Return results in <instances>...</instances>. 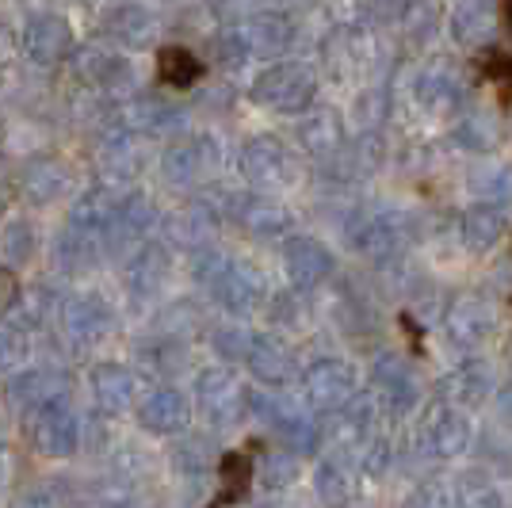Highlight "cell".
Segmentation results:
<instances>
[{"label": "cell", "instance_id": "cell-1", "mask_svg": "<svg viewBox=\"0 0 512 508\" xmlns=\"http://www.w3.org/2000/svg\"><path fill=\"white\" fill-rule=\"evenodd\" d=\"M192 272L199 276V283L211 291V298L234 318L253 314L264 298V283L253 268H245L241 260L214 253V249H195L192 256Z\"/></svg>", "mask_w": 512, "mask_h": 508}, {"label": "cell", "instance_id": "cell-2", "mask_svg": "<svg viewBox=\"0 0 512 508\" xmlns=\"http://www.w3.org/2000/svg\"><path fill=\"white\" fill-rule=\"evenodd\" d=\"M256 107L276 111V115H306L318 100V77L314 69L302 62H276L264 73H256L249 88Z\"/></svg>", "mask_w": 512, "mask_h": 508}, {"label": "cell", "instance_id": "cell-3", "mask_svg": "<svg viewBox=\"0 0 512 508\" xmlns=\"http://www.w3.org/2000/svg\"><path fill=\"white\" fill-rule=\"evenodd\" d=\"M249 386H241L234 367H207L195 375V405L214 428H230L245 417Z\"/></svg>", "mask_w": 512, "mask_h": 508}, {"label": "cell", "instance_id": "cell-4", "mask_svg": "<svg viewBox=\"0 0 512 508\" xmlns=\"http://www.w3.org/2000/svg\"><path fill=\"white\" fill-rule=\"evenodd\" d=\"M371 402L390 417H409L421 405V379L398 352H383L371 363Z\"/></svg>", "mask_w": 512, "mask_h": 508}, {"label": "cell", "instance_id": "cell-5", "mask_svg": "<svg viewBox=\"0 0 512 508\" xmlns=\"http://www.w3.org/2000/svg\"><path fill=\"white\" fill-rule=\"evenodd\" d=\"M302 398L310 409L318 413H333L341 409L348 398L360 394V371L352 367L341 356H325V360H314L306 371H302Z\"/></svg>", "mask_w": 512, "mask_h": 508}, {"label": "cell", "instance_id": "cell-6", "mask_svg": "<svg viewBox=\"0 0 512 508\" xmlns=\"http://www.w3.org/2000/svg\"><path fill=\"white\" fill-rule=\"evenodd\" d=\"M237 165L245 172V180L256 184L264 191H279V188H291L295 176H299V165H295V153L283 146L279 138H249L241 153H237Z\"/></svg>", "mask_w": 512, "mask_h": 508}, {"label": "cell", "instance_id": "cell-7", "mask_svg": "<svg viewBox=\"0 0 512 508\" xmlns=\"http://www.w3.org/2000/svg\"><path fill=\"white\" fill-rule=\"evenodd\" d=\"M470 444H474V424L463 409H432L421 428H417V447L425 459H440V463H451L459 455H467Z\"/></svg>", "mask_w": 512, "mask_h": 508}, {"label": "cell", "instance_id": "cell-8", "mask_svg": "<svg viewBox=\"0 0 512 508\" xmlns=\"http://www.w3.org/2000/svg\"><path fill=\"white\" fill-rule=\"evenodd\" d=\"M283 272L299 291H318L321 283H329L337 272V256L333 249L310 237V233H291L283 241Z\"/></svg>", "mask_w": 512, "mask_h": 508}, {"label": "cell", "instance_id": "cell-9", "mask_svg": "<svg viewBox=\"0 0 512 508\" xmlns=\"http://www.w3.org/2000/svg\"><path fill=\"white\" fill-rule=\"evenodd\" d=\"M27 428H31V444L39 447L50 459H65L81 447V421L73 413V405L58 398V402L43 405L27 417Z\"/></svg>", "mask_w": 512, "mask_h": 508}, {"label": "cell", "instance_id": "cell-10", "mask_svg": "<svg viewBox=\"0 0 512 508\" xmlns=\"http://www.w3.org/2000/svg\"><path fill=\"white\" fill-rule=\"evenodd\" d=\"M352 237H356V249L363 256L386 264V260L402 256L413 245V218L406 211H379L371 218H363L360 226L352 230Z\"/></svg>", "mask_w": 512, "mask_h": 508}, {"label": "cell", "instance_id": "cell-11", "mask_svg": "<svg viewBox=\"0 0 512 508\" xmlns=\"http://www.w3.org/2000/svg\"><path fill=\"white\" fill-rule=\"evenodd\" d=\"M444 333L459 352H478L486 340L497 333V310L490 298L482 295H463L448 306L444 318Z\"/></svg>", "mask_w": 512, "mask_h": 508}, {"label": "cell", "instance_id": "cell-12", "mask_svg": "<svg viewBox=\"0 0 512 508\" xmlns=\"http://www.w3.org/2000/svg\"><path fill=\"white\" fill-rule=\"evenodd\" d=\"M497 394V379H493V367L482 360H467L459 363L455 371H448L440 379V398L451 405V409H478L486 405Z\"/></svg>", "mask_w": 512, "mask_h": 508}, {"label": "cell", "instance_id": "cell-13", "mask_svg": "<svg viewBox=\"0 0 512 508\" xmlns=\"http://www.w3.org/2000/svg\"><path fill=\"white\" fill-rule=\"evenodd\" d=\"M69 50H73V31H69V23L62 16L39 12V16L27 20V27H23V54L35 65L62 62Z\"/></svg>", "mask_w": 512, "mask_h": 508}, {"label": "cell", "instance_id": "cell-14", "mask_svg": "<svg viewBox=\"0 0 512 508\" xmlns=\"http://www.w3.org/2000/svg\"><path fill=\"white\" fill-rule=\"evenodd\" d=\"M218 169V142L214 138H184L165 153L161 161V172L169 184H195L203 176H211Z\"/></svg>", "mask_w": 512, "mask_h": 508}, {"label": "cell", "instance_id": "cell-15", "mask_svg": "<svg viewBox=\"0 0 512 508\" xmlns=\"http://www.w3.org/2000/svg\"><path fill=\"white\" fill-rule=\"evenodd\" d=\"M241 360L249 363L253 379L260 382V386H268V390L287 386L291 371H295L291 348L279 337H272V333H249V344H245V356H241Z\"/></svg>", "mask_w": 512, "mask_h": 508}, {"label": "cell", "instance_id": "cell-16", "mask_svg": "<svg viewBox=\"0 0 512 508\" xmlns=\"http://www.w3.org/2000/svg\"><path fill=\"white\" fill-rule=\"evenodd\" d=\"M329 432H333V444L341 447V451H363V444L371 440V436H379V405L371 402V394H356V398H348L341 409H333V424H329Z\"/></svg>", "mask_w": 512, "mask_h": 508}, {"label": "cell", "instance_id": "cell-17", "mask_svg": "<svg viewBox=\"0 0 512 508\" xmlns=\"http://www.w3.org/2000/svg\"><path fill=\"white\" fill-rule=\"evenodd\" d=\"M88 386H92L96 409L107 413V417L127 413L130 405H134V398H138V379H134V371L123 367V363H96L88 371Z\"/></svg>", "mask_w": 512, "mask_h": 508}, {"label": "cell", "instance_id": "cell-18", "mask_svg": "<svg viewBox=\"0 0 512 508\" xmlns=\"http://www.w3.org/2000/svg\"><path fill=\"white\" fill-rule=\"evenodd\" d=\"M188 421H192V405L172 386H161L138 402V424L153 436H176L188 428Z\"/></svg>", "mask_w": 512, "mask_h": 508}, {"label": "cell", "instance_id": "cell-19", "mask_svg": "<svg viewBox=\"0 0 512 508\" xmlns=\"http://www.w3.org/2000/svg\"><path fill=\"white\" fill-rule=\"evenodd\" d=\"M413 100L440 115V111H451V107L463 100V77L451 62H432L425 65L417 77H413Z\"/></svg>", "mask_w": 512, "mask_h": 508}, {"label": "cell", "instance_id": "cell-20", "mask_svg": "<svg viewBox=\"0 0 512 508\" xmlns=\"http://www.w3.org/2000/svg\"><path fill=\"white\" fill-rule=\"evenodd\" d=\"M62 325L77 344H100V340L111 333L115 314H111V306H107L104 298L81 295V298H73V302H65Z\"/></svg>", "mask_w": 512, "mask_h": 508}, {"label": "cell", "instance_id": "cell-21", "mask_svg": "<svg viewBox=\"0 0 512 508\" xmlns=\"http://www.w3.org/2000/svg\"><path fill=\"white\" fill-rule=\"evenodd\" d=\"M505 226H509V207H497V203H470L463 222H459V237L470 253H490L493 245L505 237Z\"/></svg>", "mask_w": 512, "mask_h": 508}, {"label": "cell", "instance_id": "cell-22", "mask_svg": "<svg viewBox=\"0 0 512 508\" xmlns=\"http://www.w3.org/2000/svg\"><path fill=\"white\" fill-rule=\"evenodd\" d=\"M62 386H65V379L58 375V371H50V367H35V371H23V375L12 379V386H8V402H12L16 413L31 417L35 409H43V405L65 398Z\"/></svg>", "mask_w": 512, "mask_h": 508}, {"label": "cell", "instance_id": "cell-23", "mask_svg": "<svg viewBox=\"0 0 512 508\" xmlns=\"http://www.w3.org/2000/svg\"><path fill=\"white\" fill-rule=\"evenodd\" d=\"M237 31H241V39H245L249 58H253V54H260V58H276V54H283V50L291 46V35H295L291 20H287V16H279V12H260V16H249Z\"/></svg>", "mask_w": 512, "mask_h": 508}, {"label": "cell", "instance_id": "cell-24", "mask_svg": "<svg viewBox=\"0 0 512 508\" xmlns=\"http://www.w3.org/2000/svg\"><path fill=\"white\" fill-rule=\"evenodd\" d=\"M234 218L256 237H287L295 218L283 203H272V199H245V195H234Z\"/></svg>", "mask_w": 512, "mask_h": 508}, {"label": "cell", "instance_id": "cell-25", "mask_svg": "<svg viewBox=\"0 0 512 508\" xmlns=\"http://www.w3.org/2000/svg\"><path fill=\"white\" fill-rule=\"evenodd\" d=\"M153 16L142 8V4H115L104 16V35L111 43L127 46V50H138L153 39Z\"/></svg>", "mask_w": 512, "mask_h": 508}, {"label": "cell", "instance_id": "cell-26", "mask_svg": "<svg viewBox=\"0 0 512 508\" xmlns=\"http://www.w3.org/2000/svg\"><path fill=\"white\" fill-rule=\"evenodd\" d=\"M497 27V4L493 0H463L451 12V39L463 46H482Z\"/></svg>", "mask_w": 512, "mask_h": 508}, {"label": "cell", "instance_id": "cell-27", "mask_svg": "<svg viewBox=\"0 0 512 508\" xmlns=\"http://www.w3.org/2000/svg\"><path fill=\"white\" fill-rule=\"evenodd\" d=\"M169 279V253L161 245H146L142 253L127 264V287L134 298H150L165 287Z\"/></svg>", "mask_w": 512, "mask_h": 508}, {"label": "cell", "instance_id": "cell-28", "mask_svg": "<svg viewBox=\"0 0 512 508\" xmlns=\"http://www.w3.org/2000/svg\"><path fill=\"white\" fill-rule=\"evenodd\" d=\"M123 123L130 130H138V134H169V130H176L184 123V115H180V107L165 104L157 96H142V100H130L127 104Z\"/></svg>", "mask_w": 512, "mask_h": 508}, {"label": "cell", "instance_id": "cell-29", "mask_svg": "<svg viewBox=\"0 0 512 508\" xmlns=\"http://www.w3.org/2000/svg\"><path fill=\"white\" fill-rule=\"evenodd\" d=\"M299 142L318 157H333L344 146V123L337 111H314L299 123Z\"/></svg>", "mask_w": 512, "mask_h": 508}, {"label": "cell", "instance_id": "cell-30", "mask_svg": "<svg viewBox=\"0 0 512 508\" xmlns=\"http://www.w3.org/2000/svg\"><path fill=\"white\" fill-rule=\"evenodd\" d=\"M352 470L337 459V455H329V459H321L318 470H314V493H318V501L325 508H344L352 501Z\"/></svg>", "mask_w": 512, "mask_h": 508}, {"label": "cell", "instance_id": "cell-31", "mask_svg": "<svg viewBox=\"0 0 512 508\" xmlns=\"http://www.w3.org/2000/svg\"><path fill=\"white\" fill-rule=\"evenodd\" d=\"M451 146L463 149V153H490L497 146V127H493L490 115H478V111H470L463 115L455 127H451Z\"/></svg>", "mask_w": 512, "mask_h": 508}, {"label": "cell", "instance_id": "cell-32", "mask_svg": "<svg viewBox=\"0 0 512 508\" xmlns=\"http://www.w3.org/2000/svg\"><path fill=\"white\" fill-rule=\"evenodd\" d=\"M77 69L92 85H123L130 77V65L123 62V54H111V50H85L77 58Z\"/></svg>", "mask_w": 512, "mask_h": 508}, {"label": "cell", "instance_id": "cell-33", "mask_svg": "<svg viewBox=\"0 0 512 508\" xmlns=\"http://www.w3.org/2000/svg\"><path fill=\"white\" fill-rule=\"evenodd\" d=\"M23 188H27V199H35V203H54L65 191V169L54 161H43V165L27 169Z\"/></svg>", "mask_w": 512, "mask_h": 508}, {"label": "cell", "instance_id": "cell-34", "mask_svg": "<svg viewBox=\"0 0 512 508\" xmlns=\"http://www.w3.org/2000/svg\"><path fill=\"white\" fill-rule=\"evenodd\" d=\"M455 505L459 508H505V493L497 489V482L474 474V478H463V482H459Z\"/></svg>", "mask_w": 512, "mask_h": 508}, {"label": "cell", "instance_id": "cell-35", "mask_svg": "<svg viewBox=\"0 0 512 508\" xmlns=\"http://www.w3.org/2000/svg\"><path fill=\"white\" fill-rule=\"evenodd\" d=\"M299 478V459L283 447V451H272L264 463H260V486L279 493V489H291Z\"/></svg>", "mask_w": 512, "mask_h": 508}, {"label": "cell", "instance_id": "cell-36", "mask_svg": "<svg viewBox=\"0 0 512 508\" xmlns=\"http://www.w3.org/2000/svg\"><path fill=\"white\" fill-rule=\"evenodd\" d=\"M31 249H35V233H31V226L20 222V218L8 222L4 233H0V260L12 264V268H20L23 260L31 256Z\"/></svg>", "mask_w": 512, "mask_h": 508}, {"label": "cell", "instance_id": "cell-37", "mask_svg": "<svg viewBox=\"0 0 512 508\" xmlns=\"http://www.w3.org/2000/svg\"><path fill=\"white\" fill-rule=\"evenodd\" d=\"M406 508H459V505H455V489L448 482H440V478H432V482H421V486L409 493Z\"/></svg>", "mask_w": 512, "mask_h": 508}, {"label": "cell", "instance_id": "cell-38", "mask_svg": "<svg viewBox=\"0 0 512 508\" xmlns=\"http://www.w3.org/2000/svg\"><path fill=\"white\" fill-rule=\"evenodd\" d=\"M478 195L486 203H497V207H512V169L501 165V169H490L482 180H478Z\"/></svg>", "mask_w": 512, "mask_h": 508}, {"label": "cell", "instance_id": "cell-39", "mask_svg": "<svg viewBox=\"0 0 512 508\" xmlns=\"http://www.w3.org/2000/svg\"><path fill=\"white\" fill-rule=\"evenodd\" d=\"M360 470L367 478H383L386 470H390V444H386L383 436H371L360 451Z\"/></svg>", "mask_w": 512, "mask_h": 508}, {"label": "cell", "instance_id": "cell-40", "mask_svg": "<svg viewBox=\"0 0 512 508\" xmlns=\"http://www.w3.org/2000/svg\"><path fill=\"white\" fill-rule=\"evenodd\" d=\"M245 344H249V333H245V329H222V333H214V348H218V356H226V360H241V356H245Z\"/></svg>", "mask_w": 512, "mask_h": 508}, {"label": "cell", "instance_id": "cell-41", "mask_svg": "<svg viewBox=\"0 0 512 508\" xmlns=\"http://www.w3.org/2000/svg\"><path fill=\"white\" fill-rule=\"evenodd\" d=\"M23 356V333L12 325H0V367L16 363Z\"/></svg>", "mask_w": 512, "mask_h": 508}, {"label": "cell", "instance_id": "cell-42", "mask_svg": "<svg viewBox=\"0 0 512 508\" xmlns=\"http://www.w3.org/2000/svg\"><path fill=\"white\" fill-rule=\"evenodd\" d=\"M16 508H58L46 493H27V497H20L16 501Z\"/></svg>", "mask_w": 512, "mask_h": 508}, {"label": "cell", "instance_id": "cell-43", "mask_svg": "<svg viewBox=\"0 0 512 508\" xmlns=\"http://www.w3.org/2000/svg\"><path fill=\"white\" fill-rule=\"evenodd\" d=\"M497 405H501V413H505V417L512 421V386H505V390L497 394Z\"/></svg>", "mask_w": 512, "mask_h": 508}, {"label": "cell", "instance_id": "cell-44", "mask_svg": "<svg viewBox=\"0 0 512 508\" xmlns=\"http://www.w3.org/2000/svg\"><path fill=\"white\" fill-rule=\"evenodd\" d=\"M104 508H142V505L130 501V497H111V501H104Z\"/></svg>", "mask_w": 512, "mask_h": 508}]
</instances>
